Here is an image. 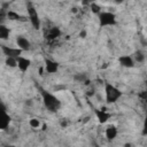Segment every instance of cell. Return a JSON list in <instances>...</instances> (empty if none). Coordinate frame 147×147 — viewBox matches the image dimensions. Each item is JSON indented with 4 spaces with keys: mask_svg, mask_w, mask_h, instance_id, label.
Returning a JSON list of instances; mask_svg holds the SVG:
<instances>
[{
    "mask_svg": "<svg viewBox=\"0 0 147 147\" xmlns=\"http://www.w3.org/2000/svg\"><path fill=\"white\" fill-rule=\"evenodd\" d=\"M40 94L42 98V102L45 105V107L49 110V111H56L61 108V101L51 92L40 88Z\"/></svg>",
    "mask_w": 147,
    "mask_h": 147,
    "instance_id": "1",
    "label": "cell"
},
{
    "mask_svg": "<svg viewBox=\"0 0 147 147\" xmlns=\"http://www.w3.org/2000/svg\"><path fill=\"white\" fill-rule=\"evenodd\" d=\"M105 94H106V101L108 103H114L122 96V92L110 83L105 84Z\"/></svg>",
    "mask_w": 147,
    "mask_h": 147,
    "instance_id": "2",
    "label": "cell"
},
{
    "mask_svg": "<svg viewBox=\"0 0 147 147\" xmlns=\"http://www.w3.org/2000/svg\"><path fill=\"white\" fill-rule=\"evenodd\" d=\"M98 17H99L100 26H113L117 23L115 14L110 11H101L98 15Z\"/></svg>",
    "mask_w": 147,
    "mask_h": 147,
    "instance_id": "3",
    "label": "cell"
},
{
    "mask_svg": "<svg viewBox=\"0 0 147 147\" xmlns=\"http://www.w3.org/2000/svg\"><path fill=\"white\" fill-rule=\"evenodd\" d=\"M28 14H29V20H30L32 26L37 30L40 29V18H39V15L37 13V9L33 7L32 3L28 5Z\"/></svg>",
    "mask_w": 147,
    "mask_h": 147,
    "instance_id": "4",
    "label": "cell"
},
{
    "mask_svg": "<svg viewBox=\"0 0 147 147\" xmlns=\"http://www.w3.org/2000/svg\"><path fill=\"white\" fill-rule=\"evenodd\" d=\"M1 51L7 57H14V59H18L20 56H22L21 54L23 52L20 48H13V47H9V46H6V45L1 46Z\"/></svg>",
    "mask_w": 147,
    "mask_h": 147,
    "instance_id": "5",
    "label": "cell"
},
{
    "mask_svg": "<svg viewBox=\"0 0 147 147\" xmlns=\"http://www.w3.org/2000/svg\"><path fill=\"white\" fill-rule=\"evenodd\" d=\"M16 45H17V48H20L23 52L24 51H29L30 47H31L30 41L23 36H17L16 37Z\"/></svg>",
    "mask_w": 147,
    "mask_h": 147,
    "instance_id": "6",
    "label": "cell"
},
{
    "mask_svg": "<svg viewBox=\"0 0 147 147\" xmlns=\"http://www.w3.org/2000/svg\"><path fill=\"white\" fill-rule=\"evenodd\" d=\"M45 70L47 74H55L59 70V63L56 61L46 59L45 60Z\"/></svg>",
    "mask_w": 147,
    "mask_h": 147,
    "instance_id": "7",
    "label": "cell"
},
{
    "mask_svg": "<svg viewBox=\"0 0 147 147\" xmlns=\"http://www.w3.org/2000/svg\"><path fill=\"white\" fill-rule=\"evenodd\" d=\"M30 65H31V61L29 59H26L24 56H20L17 59V67L22 72H25L30 68Z\"/></svg>",
    "mask_w": 147,
    "mask_h": 147,
    "instance_id": "8",
    "label": "cell"
},
{
    "mask_svg": "<svg viewBox=\"0 0 147 147\" xmlns=\"http://www.w3.org/2000/svg\"><path fill=\"white\" fill-rule=\"evenodd\" d=\"M118 62L124 68H132L134 65V60L130 55H122V56H119Z\"/></svg>",
    "mask_w": 147,
    "mask_h": 147,
    "instance_id": "9",
    "label": "cell"
},
{
    "mask_svg": "<svg viewBox=\"0 0 147 147\" xmlns=\"http://www.w3.org/2000/svg\"><path fill=\"white\" fill-rule=\"evenodd\" d=\"M105 134H106V138L108 140H114L116 137H117V129L115 125H108L106 131H105Z\"/></svg>",
    "mask_w": 147,
    "mask_h": 147,
    "instance_id": "10",
    "label": "cell"
},
{
    "mask_svg": "<svg viewBox=\"0 0 147 147\" xmlns=\"http://www.w3.org/2000/svg\"><path fill=\"white\" fill-rule=\"evenodd\" d=\"M95 115H96V117H98V119H99V122L101 124L106 123L110 118V114L107 113L106 110H101V109H96L95 110Z\"/></svg>",
    "mask_w": 147,
    "mask_h": 147,
    "instance_id": "11",
    "label": "cell"
},
{
    "mask_svg": "<svg viewBox=\"0 0 147 147\" xmlns=\"http://www.w3.org/2000/svg\"><path fill=\"white\" fill-rule=\"evenodd\" d=\"M10 121H11V118L7 114V111H2V117L0 119V129L1 130H7L9 124H10Z\"/></svg>",
    "mask_w": 147,
    "mask_h": 147,
    "instance_id": "12",
    "label": "cell"
},
{
    "mask_svg": "<svg viewBox=\"0 0 147 147\" xmlns=\"http://www.w3.org/2000/svg\"><path fill=\"white\" fill-rule=\"evenodd\" d=\"M7 17H8L9 20H15V21H20V22H25V21H26V17H25V16H23V15L16 13V11H14V10H8V11H7Z\"/></svg>",
    "mask_w": 147,
    "mask_h": 147,
    "instance_id": "13",
    "label": "cell"
},
{
    "mask_svg": "<svg viewBox=\"0 0 147 147\" xmlns=\"http://www.w3.org/2000/svg\"><path fill=\"white\" fill-rule=\"evenodd\" d=\"M9 29L6 26V25H3V24H1L0 25V38L2 39V40H7L8 39V37H9Z\"/></svg>",
    "mask_w": 147,
    "mask_h": 147,
    "instance_id": "14",
    "label": "cell"
},
{
    "mask_svg": "<svg viewBox=\"0 0 147 147\" xmlns=\"http://www.w3.org/2000/svg\"><path fill=\"white\" fill-rule=\"evenodd\" d=\"M60 34H61V31H60L59 28H51L49 32L47 34V38L48 39H54V38H57Z\"/></svg>",
    "mask_w": 147,
    "mask_h": 147,
    "instance_id": "15",
    "label": "cell"
},
{
    "mask_svg": "<svg viewBox=\"0 0 147 147\" xmlns=\"http://www.w3.org/2000/svg\"><path fill=\"white\" fill-rule=\"evenodd\" d=\"M133 60H134L136 62L141 63V62H144V61H145V55H144L140 51H138V52H136V53L133 54Z\"/></svg>",
    "mask_w": 147,
    "mask_h": 147,
    "instance_id": "16",
    "label": "cell"
},
{
    "mask_svg": "<svg viewBox=\"0 0 147 147\" xmlns=\"http://www.w3.org/2000/svg\"><path fill=\"white\" fill-rule=\"evenodd\" d=\"M6 64L10 68H15L17 67V59H14V57H7L6 59Z\"/></svg>",
    "mask_w": 147,
    "mask_h": 147,
    "instance_id": "17",
    "label": "cell"
},
{
    "mask_svg": "<svg viewBox=\"0 0 147 147\" xmlns=\"http://www.w3.org/2000/svg\"><path fill=\"white\" fill-rule=\"evenodd\" d=\"M90 8H91V10L94 13V14H100L101 13V8H100V6L98 5V3H95V2H91L90 3Z\"/></svg>",
    "mask_w": 147,
    "mask_h": 147,
    "instance_id": "18",
    "label": "cell"
},
{
    "mask_svg": "<svg viewBox=\"0 0 147 147\" xmlns=\"http://www.w3.org/2000/svg\"><path fill=\"white\" fill-rule=\"evenodd\" d=\"M74 79L83 83V82H87V76H86V74H78V75L74 76Z\"/></svg>",
    "mask_w": 147,
    "mask_h": 147,
    "instance_id": "19",
    "label": "cell"
},
{
    "mask_svg": "<svg viewBox=\"0 0 147 147\" xmlns=\"http://www.w3.org/2000/svg\"><path fill=\"white\" fill-rule=\"evenodd\" d=\"M29 124H30V126L33 127V129H39V127H40V121H39L38 118H31V119L29 121Z\"/></svg>",
    "mask_w": 147,
    "mask_h": 147,
    "instance_id": "20",
    "label": "cell"
},
{
    "mask_svg": "<svg viewBox=\"0 0 147 147\" xmlns=\"http://www.w3.org/2000/svg\"><path fill=\"white\" fill-rule=\"evenodd\" d=\"M142 136H147V115L145 117V121H144V125H142Z\"/></svg>",
    "mask_w": 147,
    "mask_h": 147,
    "instance_id": "21",
    "label": "cell"
},
{
    "mask_svg": "<svg viewBox=\"0 0 147 147\" xmlns=\"http://www.w3.org/2000/svg\"><path fill=\"white\" fill-rule=\"evenodd\" d=\"M79 37H80V38H85V37H86V31H85V30L80 31V33H79Z\"/></svg>",
    "mask_w": 147,
    "mask_h": 147,
    "instance_id": "22",
    "label": "cell"
},
{
    "mask_svg": "<svg viewBox=\"0 0 147 147\" xmlns=\"http://www.w3.org/2000/svg\"><path fill=\"white\" fill-rule=\"evenodd\" d=\"M124 147H132V145H131V144H129V142H126V144L124 145Z\"/></svg>",
    "mask_w": 147,
    "mask_h": 147,
    "instance_id": "23",
    "label": "cell"
},
{
    "mask_svg": "<svg viewBox=\"0 0 147 147\" xmlns=\"http://www.w3.org/2000/svg\"><path fill=\"white\" fill-rule=\"evenodd\" d=\"M71 11H72V13H77V8H72Z\"/></svg>",
    "mask_w": 147,
    "mask_h": 147,
    "instance_id": "24",
    "label": "cell"
},
{
    "mask_svg": "<svg viewBox=\"0 0 147 147\" xmlns=\"http://www.w3.org/2000/svg\"><path fill=\"white\" fill-rule=\"evenodd\" d=\"M46 127H47V125H46V124H44V125H42V130H46Z\"/></svg>",
    "mask_w": 147,
    "mask_h": 147,
    "instance_id": "25",
    "label": "cell"
},
{
    "mask_svg": "<svg viewBox=\"0 0 147 147\" xmlns=\"http://www.w3.org/2000/svg\"><path fill=\"white\" fill-rule=\"evenodd\" d=\"M6 147H18V146H13V145H9V146H6Z\"/></svg>",
    "mask_w": 147,
    "mask_h": 147,
    "instance_id": "26",
    "label": "cell"
},
{
    "mask_svg": "<svg viewBox=\"0 0 147 147\" xmlns=\"http://www.w3.org/2000/svg\"><path fill=\"white\" fill-rule=\"evenodd\" d=\"M94 147H101V146H98V145H95V146H94Z\"/></svg>",
    "mask_w": 147,
    "mask_h": 147,
    "instance_id": "27",
    "label": "cell"
}]
</instances>
